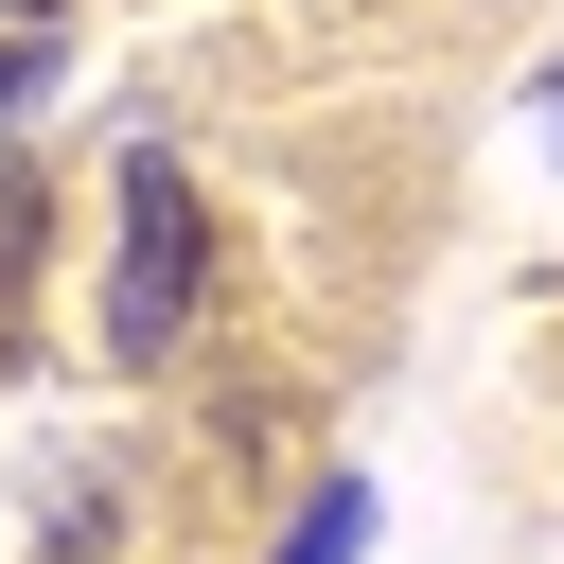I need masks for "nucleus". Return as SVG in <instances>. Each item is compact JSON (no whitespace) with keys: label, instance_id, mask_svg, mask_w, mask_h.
Returning a JSON list of instances; mask_svg holds the SVG:
<instances>
[{"label":"nucleus","instance_id":"obj_1","mask_svg":"<svg viewBox=\"0 0 564 564\" xmlns=\"http://www.w3.org/2000/svg\"><path fill=\"white\" fill-rule=\"evenodd\" d=\"M194 335V176L159 141H123V247H106V352H176Z\"/></svg>","mask_w":564,"mask_h":564},{"label":"nucleus","instance_id":"obj_2","mask_svg":"<svg viewBox=\"0 0 564 564\" xmlns=\"http://www.w3.org/2000/svg\"><path fill=\"white\" fill-rule=\"evenodd\" d=\"M352 546H370V494H352V476H335V494H317V511H300V546H282V564H352Z\"/></svg>","mask_w":564,"mask_h":564},{"label":"nucleus","instance_id":"obj_3","mask_svg":"<svg viewBox=\"0 0 564 564\" xmlns=\"http://www.w3.org/2000/svg\"><path fill=\"white\" fill-rule=\"evenodd\" d=\"M546 141H564V70H546Z\"/></svg>","mask_w":564,"mask_h":564},{"label":"nucleus","instance_id":"obj_4","mask_svg":"<svg viewBox=\"0 0 564 564\" xmlns=\"http://www.w3.org/2000/svg\"><path fill=\"white\" fill-rule=\"evenodd\" d=\"M0 18H18V0H0Z\"/></svg>","mask_w":564,"mask_h":564}]
</instances>
